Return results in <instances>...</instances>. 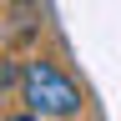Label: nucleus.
I'll return each instance as SVG.
<instances>
[{"label":"nucleus","instance_id":"obj_1","mask_svg":"<svg viewBox=\"0 0 121 121\" xmlns=\"http://www.w3.org/2000/svg\"><path fill=\"white\" fill-rule=\"evenodd\" d=\"M20 101H25V111H35V116H51V121H71V116H81L86 111V96H81V86L71 81L66 71L56 66V60H25L20 66Z\"/></svg>","mask_w":121,"mask_h":121},{"label":"nucleus","instance_id":"obj_2","mask_svg":"<svg viewBox=\"0 0 121 121\" xmlns=\"http://www.w3.org/2000/svg\"><path fill=\"white\" fill-rule=\"evenodd\" d=\"M5 121H51V116H35V111H15V116H5Z\"/></svg>","mask_w":121,"mask_h":121}]
</instances>
